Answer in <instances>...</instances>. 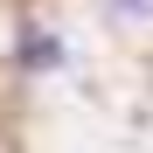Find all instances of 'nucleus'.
<instances>
[{
	"label": "nucleus",
	"instance_id": "nucleus-1",
	"mask_svg": "<svg viewBox=\"0 0 153 153\" xmlns=\"http://www.w3.org/2000/svg\"><path fill=\"white\" fill-rule=\"evenodd\" d=\"M21 63H28V70H63L56 35H21Z\"/></svg>",
	"mask_w": 153,
	"mask_h": 153
},
{
	"label": "nucleus",
	"instance_id": "nucleus-2",
	"mask_svg": "<svg viewBox=\"0 0 153 153\" xmlns=\"http://www.w3.org/2000/svg\"><path fill=\"white\" fill-rule=\"evenodd\" d=\"M118 7H132V14H153V0H118Z\"/></svg>",
	"mask_w": 153,
	"mask_h": 153
}]
</instances>
